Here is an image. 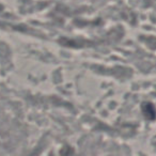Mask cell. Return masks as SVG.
Instances as JSON below:
<instances>
[{
    "mask_svg": "<svg viewBox=\"0 0 156 156\" xmlns=\"http://www.w3.org/2000/svg\"><path fill=\"white\" fill-rule=\"evenodd\" d=\"M142 111L144 113V115L150 120L155 119L156 117V111L154 106L151 104V103H143L142 104Z\"/></svg>",
    "mask_w": 156,
    "mask_h": 156,
    "instance_id": "6da1fadb",
    "label": "cell"
}]
</instances>
